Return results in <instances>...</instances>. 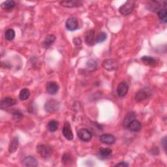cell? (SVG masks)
Masks as SVG:
<instances>
[{"mask_svg":"<svg viewBox=\"0 0 167 167\" xmlns=\"http://www.w3.org/2000/svg\"><path fill=\"white\" fill-rule=\"evenodd\" d=\"M62 134L64 137L68 140H72L74 138V135L72 131V129L69 122H65L62 129Z\"/></svg>","mask_w":167,"mask_h":167,"instance_id":"52a82bcc","label":"cell"},{"mask_svg":"<svg viewBox=\"0 0 167 167\" xmlns=\"http://www.w3.org/2000/svg\"><path fill=\"white\" fill-rule=\"evenodd\" d=\"M22 165L24 166L35 167L38 165L37 159L33 156H28L24 158L22 160Z\"/></svg>","mask_w":167,"mask_h":167,"instance_id":"8fae6325","label":"cell"},{"mask_svg":"<svg viewBox=\"0 0 167 167\" xmlns=\"http://www.w3.org/2000/svg\"><path fill=\"white\" fill-rule=\"evenodd\" d=\"M78 138L84 142H89L92 138V134L87 129H80L77 133Z\"/></svg>","mask_w":167,"mask_h":167,"instance_id":"8992f818","label":"cell"},{"mask_svg":"<svg viewBox=\"0 0 167 167\" xmlns=\"http://www.w3.org/2000/svg\"><path fill=\"white\" fill-rule=\"evenodd\" d=\"M73 42L75 43L76 45H79L82 43V41L80 38H75V39H74Z\"/></svg>","mask_w":167,"mask_h":167,"instance_id":"1f68e13d","label":"cell"},{"mask_svg":"<svg viewBox=\"0 0 167 167\" xmlns=\"http://www.w3.org/2000/svg\"><path fill=\"white\" fill-rule=\"evenodd\" d=\"M55 40V35L51 34V35H48L44 41H43V46L45 48H48L51 46V45L53 44Z\"/></svg>","mask_w":167,"mask_h":167,"instance_id":"e0dca14e","label":"cell"},{"mask_svg":"<svg viewBox=\"0 0 167 167\" xmlns=\"http://www.w3.org/2000/svg\"><path fill=\"white\" fill-rule=\"evenodd\" d=\"M107 38V33H104V32H101L97 35V38H96V42L101 43L106 40Z\"/></svg>","mask_w":167,"mask_h":167,"instance_id":"f1b7e54d","label":"cell"},{"mask_svg":"<svg viewBox=\"0 0 167 167\" xmlns=\"http://www.w3.org/2000/svg\"><path fill=\"white\" fill-rule=\"evenodd\" d=\"M115 166H123V167H127L129 166V165L125 163V162H121L120 163H117L116 164Z\"/></svg>","mask_w":167,"mask_h":167,"instance_id":"d6a6232c","label":"cell"},{"mask_svg":"<svg viewBox=\"0 0 167 167\" xmlns=\"http://www.w3.org/2000/svg\"><path fill=\"white\" fill-rule=\"evenodd\" d=\"M112 150L110 149V148H101L99 150V154L103 158H107L110 157L111 156V154H112Z\"/></svg>","mask_w":167,"mask_h":167,"instance_id":"4316f807","label":"cell"},{"mask_svg":"<svg viewBox=\"0 0 167 167\" xmlns=\"http://www.w3.org/2000/svg\"><path fill=\"white\" fill-rule=\"evenodd\" d=\"M15 4H16L15 2L13 1V0H8V1H6V2H3L2 4L1 7L3 10L10 11L15 7Z\"/></svg>","mask_w":167,"mask_h":167,"instance_id":"ffe728a7","label":"cell"},{"mask_svg":"<svg viewBox=\"0 0 167 167\" xmlns=\"http://www.w3.org/2000/svg\"><path fill=\"white\" fill-rule=\"evenodd\" d=\"M37 151L43 158H48L51 156L52 149L50 146L45 144H40L37 146Z\"/></svg>","mask_w":167,"mask_h":167,"instance_id":"277c9868","label":"cell"},{"mask_svg":"<svg viewBox=\"0 0 167 167\" xmlns=\"http://www.w3.org/2000/svg\"><path fill=\"white\" fill-rule=\"evenodd\" d=\"M5 37L7 41L13 40L15 37V32L13 29H8L5 33Z\"/></svg>","mask_w":167,"mask_h":167,"instance_id":"484cf974","label":"cell"},{"mask_svg":"<svg viewBox=\"0 0 167 167\" xmlns=\"http://www.w3.org/2000/svg\"><path fill=\"white\" fill-rule=\"evenodd\" d=\"M103 67L108 71H115L118 67V63L114 59H107L103 61Z\"/></svg>","mask_w":167,"mask_h":167,"instance_id":"5b68a950","label":"cell"},{"mask_svg":"<svg viewBox=\"0 0 167 167\" xmlns=\"http://www.w3.org/2000/svg\"><path fill=\"white\" fill-rule=\"evenodd\" d=\"M29 95H30L29 90L27 88H24L20 92L19 98L22 101H26L29 98Z\"/></svg>","mask_w":167,"mask_h":167,"instance_id":"d4e9b609","label":"cell"},{"mask_svg":"<svg viewBox=\"0 0 167 167\" xmlns=\"http://www.w3.org/2000/svg\"><path fill=\"white\" fill-rule=\"evenodd\" d=\"M151 95H152V91L150 89L148 88H144L139 90L137 93L134 98L136 101L138 102H140L147 99L149 98Z\"/></svg>","mask_w":167,"mask_h":167,"instance_id":"7a4b0ae2","label":"cell"},{"mask_svg":"<svg viewBox=\"0 0 167 167\" xmlns=\"http://www.w3.org/2000/svg\"><path fill=\"white\" fill-rule=\"evenodd\" d=\"M94 36H95V32L94 30H90L86 33V37H85V41L86 44L88 45H93L94 44Z\"/></svg>","mask_w":167,"mask_h":167,"instance_id":"2e32d148","label":"cell"},{"mask_svg":"<svg viewBox=\"0 0 167 167\" xmlns=\"http://www.w3.org/2000/svg\"><path fill=\"white\" fill-rule=\"evenodd\" d=\"M135 118H136V114L134 112H129L125 117L124 120H123V125L127 128V125L129 124V123L135 120Z\"/></svg>","mask_w":167,"mask_h":167,"instance_id":"d6986e66","label":"cell"},{"mask_svg":"<svg viewBox=\"0 0 167 167\" xmlns=\"http://www.w3.org/2000/svg\"><path fill=\"white\" fill-rule=\"evenodd\" d=\"M60 4L65 7H77L82 5V2L78 1H62Z\"/></svg>","mask_w":167,"mask_h":167,"instance_id":"9a60e30c","label":"cell"},{"mask_svg":"<svg viewBox=\"0 0 167 167\" xmlns=\"http://www.w3.org/2000/svg\"><path fill=\"white\" fill-rule=\"evenodd\" d=\"M135 5H136L135 1L129 0V1H127L125 4H123L120 7L119 9L120 13L124 16L129 15L131 14L133 12V11L134 10Z\"/></svg>","mask_w":167,"mask_h":167,"instance_id":"6da1fadb","label":"cell"},{"mask_svg":"<svg viewBox=\"0 0 167 167\" xmlns=\"http://www.w3.org/2000/svg\"><path fill=\"white\" fill-rule=\"evenodd\" d=\"M59 108V103L55 100L51 99L48 101L45 104V110L49 113H53L56 112Z\"/></svg>","mask_w":167,"mask_h":167,"instance_id":"3957f363","label":"cell"},{"mask_svg":"<svg viewBox=\"0 0 167 167\" xmlns=\"http://www.w3.org/2000/svg\"><path fill=\"white\" fill-rule=\"evenodd\" d=\"M158 16L159 18V19L161 20L163 23L166 24L167 22V18H166V15H167V13H166V9H160L158 13H157Z\"/></svg>","mask_w":167,"mask_h":167,"instance_id":"83f0119b","label":"cell"},{"mask_svg":"<svg viewBox=\"0 0 167 167\" xmlns=\"http://www.w3.org/2000/svg\"><path fill=\"white\" fill-rule=\"evenodd\" d=\"M46 90L48 94L51 95H55L59 90V86L55 82H49L46 86Z\"/></svg>","mask_w":167,"mask_h":167,"instance_id":"30bf717a","label":"cell"},{"mask_svg":"<svg viewBox=\"0 0 167 167\" xmlns=\"http://www.w3.org/2000/svg\"><path fill=\"white\" fill-rule=\"evenodd\" d=\"M13 118L16 120H20L22 118L23 114L20 112L19 110H16L13 112Z\"/></svg>","mask_w":167,"mask_h":167,"instance_id":"f546056e","label":"cell"},{"mask_svg":"<svg viewBox=\"0 0 167 167\" xmlns=\"http://www.w3.org/2000/svg\"><path fill=\"white\" fill-rule=\"evenodd\" d=\"M129 90V85L125 82H121L120 83L117 88V94L120 97H125Z\"/></svg>","mask_w":167,"mask_h":167,"instance_id":"ba28073f","label":"cell"},{"mask_svg":"<svg viewBox=\"0 0 167 167\" xmlns=\"http://www.w3.org/2000/svg\"><path fill=\"white\" fill-rule=\"evenodd\" d=\"M142 127V125L139 121L137 120H134L131 122L129 123L127 128L132 132H138L139 131Z\"/></svg>","mask_w":167,"mask_h":167,"instance_id":"4fadbf2b","label":"cell"},{"mask_svg":"<svg viewBox=\"0 0 167 167\" xmlns=\"http://www.w3.org/2000/svg\"><path fill=\"white\" fill-rule=\"evenodd\" d=\"M73 161V156L69 153H65L62 156V163L65 165H69Z\"/></svg>","mask_w":167,"mask_h":167,"instance_id":"cb8c5ba5","label":"cell"},{"mask_svg":"<svg viewBox=\"0 0 167 167\" xmlns=\"http://www.w3.org/2000/svg\"><path fill=\"white\" fill-rule=\"evenodd\" d=\"M18 144H19V140H18V137L14 138L13 139V140L11 141V142L10 143V145H9V153H13L15 152L18 149Z\"/></svg>","mask_w":167,"mask_h":167,"instance_id":"ac0fdd59","label":"cell"},{"mask_svg":"<svg viewBox=\"0 0 167 167\" xmlns=\"http://www.w3.org/2000/svg\"><path fill=\"white\" fill-rule=\"evenodd\" d=\"M86 69H87L88 71L93 72L97 69V64L96 62V61L94 59H90L88 61L87 64H86Z\"/></svg>","mask_w":167,"mask_h":167,"instance_id":"7402d4cb","label":"cell"},{"mask_svg":"<svg viewBox=\"0 0 167 167\" xmlns=\"http://www.w3.org/2000/svg\"><path fill=\"white\" fill-rule=\"evenodd\" d=\"M100 140L104 144L110 145L114 143L116 138L114 136L111 134H104L100 137Z\"/></svg>","mask_w":167,"mask_h":167,"instance_id":"7c38bea8","label":"cell"},{"mask_svg":"<svg viewBox=\"0 0 167 167\" xmlns=\"http://www.w3.org/2000/svg\"><path fill=\"white\" fill-rule=\"evenodd\" d=\"M141 59L145 64L150 65V66H153L157 64V61L153 57L143 56V57L141 58Z\"/></svg>","mask_w":167,"mask_h":167,"instance_id":"603a6c76","label":"cell"},{"mask_svg":"<svg viewBox=\"0 0 167 167\" xmlns=\"http://www.w3.org/2000/svg\"><path fill=\"white\" fill-rule=\"evenodd\" d=\"M17 103L16 100L11 97H5L1 101V107H11L14 106Z\"/></svg>","mask_w":167,"mask_h":167,"instance_id":"5bb4252c","label":"cell"},{"mask_svg":"<svg viewBox=\"0 0 167 167\" xmlns=\"http://www.w3.org/2000/svg\"><path fill=\"white\" fill-rule=\"evenodd\" d=\"M161 141H162V142H161V144H162V145L163 146V147H164L165 151L166 152V137H164V138L162 139Z\"/></svg>","mask_w":167,"mask_h":167,"instance_id":"4dcf8cb0","label":"cell"},{"mask_svg":"<svg viewBox=\"0 0 167 167\" xmlns=\"http://www.w3.org/2000/svg\"><path fill=\"white\" fill-rule=\"evenodd\" d=\"M59 126V122L58 121L55 120H51L48 122L47 127L48 129L51 132H55L56 131Z\"/></svg>","mask_w":167,"mask_h":167,"instance_id":"44dd1931","label":"cell"},{"mask_svg":"<svg viewBox=\"0 0 167 167\" xmlns=\"http://www.w3.org/2000/svg\"><path fill=\"white\" fill-rule=\"evenodd\" d=\"M66 28L69 31H75L78 28V20L75 17L69 18L67 19L65 24Z\"/></svg>","mask_w":167,"mask_h":167,"instance_id":"9c48e42d","label":"cell"}]
</instances>
